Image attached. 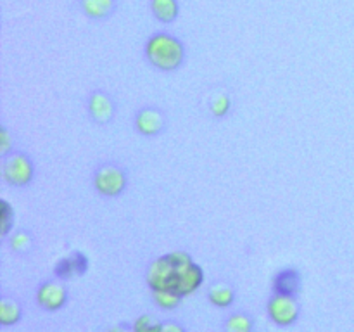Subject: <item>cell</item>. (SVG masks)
<instances>
[{
  "mask_svg": "<svg viewBox=\"0 0 354 332\" xmlns=\"http://www.w3.org/2000/svg\"><path fill=\"white\" fill-rule=\"evenodd\" d=\"M133 127L142 137H158L168 128V120L161 107L144 106L135 113Z\"/></svg>",
  "mask_w": 354,
  "mask_h": 332,
  "instance_id": "7",
  "label": "cell"
},
{
  "mask_svg": "<svg viewBox=\"0 0 354 332\" xmlns=\"http://www.w3.org/2000/svg\"><path fill=\"white\" fill-rule=\"evenodd\" d=\"M223 332H254V318L248 311H234L225 318Z\"/></svg>",
  "mask_w": 354,
  "mask_h": 332,
  "instance_id": "15",
  "label": "cell"
},
{
  "mask_svg": "<svg viewBox=\"0 0 354 332\" xmlns=\"http://www.w3.org/2000/svg\"><path fill=\"white\" fill-rule=\"evenodd\" d=\"M83 16L92 21H106L114 16L118 0H78Z\"/></svg>",
  "mask_w": 354,
  "mask_h": 332,
  "instance_id": "10",
  "label": "cell"
},
{
  "mask_svg": "<svg viewBox=\"0 0 354 332\" xmlns=\"http://www.w3.org/2000/svg\"><path fill=\"white\" fill-rule=\"evenodd\" d=\"M301 289H303V277H301L297 268L287 266V268L277 272L275 277H273V293L275 294L297 297Z\"/></svg>",
  "mask_w": 354,
  "mask_h": 332,
  "instance_id": "9",
  "label": "cell"
},
{
  "mask_svg": "<svg viewBox=\"0 0 354 332\" xmlns=\"http://www.w3.org/2000/svg\"><path fill=\"white\" fill-rule=\"evenodd\" d=\"M107 332H123V329H120V327H113V329H109V331Z\"/></svg>",
  "mask_w": 354,
  "mask_h": 332,
  "instance_id": "24",
  "label": "cell"
},
{
  "mask_svg": "<svg viewBox=\"0 0 354 332\" xmlns=\"http://www.w3.org/2000/svg\"><path fill=\"white\" fill-rule=\"evenodd\" d=\"M266 311L272 322L279 327H290L299 320L301 306L297 303V297L283 296V294H275L268 299Z\"/></svg>",
  "mask_w": 354,
  "mask_h": 332,
  "instance_id": "5",
  "label": "cell"
},
{
  "mask_svg": "<svg viewBox=\"0 0 354 332\" xmlns=\"http://www.w3.org/2000/svg\"><path fill=\"white\" fill-rule=\"evenodd\" d=\"M161 325L162 322L154 318L152 315L145 313L140 315L137 320L133 322V332H161Z\"/></svg>",
  "mask_w": 354,
  "mask_h": 332,
  "instance_id": "19",
  "label": "cell"
},
{
  "mask_svg": "<svg viewBox=\"0 0 354 332\" xmlns=\"http://www.w3.org/2000/svg\"><path fill=\"white\" fill-rule=\"evenodd\" d=\"M152 299L161 310H175L180 306L183 297L175 290H152Z\"/></svg>",
  "mask_w": 354,
  "mask_h": 332,
  "instance_id": "17",
  "label": "cell"
},
{
  "mask_svg": "<svg viewBox=\"0 0 354 332\" xmlns=\"http://www.w3.org/2000/svg\"><path fill=\"white\" fill-rule=\"evenodd\" d=\"M92 183L99 196L114 199L128 189V172L124 166L118 165V163H102L93 172Z\"/></svg>",
  "mask_w": 354,
  "mask_h": 332,
  "instance_id": "3",
  "label": "cell"
},
{
  "mask_svg": "<svg viewBox=\"0 0 354 332\" xmlns=\"http://www.w3.org/2000/svg\"><path fill=\"white\" fill-rule=\"evenodd\" d=\"M0 210H2V218H0V234L2 237H9L10 232L14 230V210L9 204V201H0Z\"/></svg>",
  "mask_w": 354,
  "mask_h": 332,
  "instance_id": "18",
  "label": "cell"
},
{
  "mask_svg": "<svg viewBox=\"0 0 354 332\" xmlns=\"http://www.w3.org/2000/svg\"><path fill=\"white\" fill-rule=\"evenodd\" d=\"M86 111H88V116L93 123L99 124V127H107L116 118L118 106L109 92L97 89L86 99Z\"/></svg>",
  "mask_w": 354,
  "mask_h": 332,
  "instance_id": "6",
  "label": "cell"
},
{
  "mask_svg": "<svg viewBox=\"0 0 354 332\" xmlns=\"http://www.w3.org/2000/svg\"><path fill=\"white\" fill-rule=\"evenodd\" d=\"M9 248L14 255L28 256L35 248V235L30 228H17L9 234Z\"/></svg>",
  "mask_w": 354,
  "mask_h": 332,
  "instance_id": "12",
  "label": "cell"
},
{
  "mask_svg": "<svg viewBox=\"0 0 354 332\" xmlns=\"http://www.w3.org/2000/svg\"><path fill=\"white\" fill-rule=\"evenodd\" d=\"M144 54L149 64L162 73H173L180 69L187 57L183 42L166 31H158L149 37V40L145 42Z\"/></svg>",
  "mask_w": 354,
  "mask_h": 332,
  "instance_id": "2",
  "label": "cell"
},
{
  "mask_svg": "<svg viewBox=\"0 0 354 332\" xmlns=\"http://www.w3.org/2000/svg\"><path fill=\"white\" fill-rule=\"evenodd\" d=\"M192 263V256L185 251H173L152 259L145 272V282L149 289L178 293L183 275Z\"/></svg>",
  "mask_w": 354,
  "mask_h": 332,
  "instance_id": "1",
  "label": "cell"
},
{
  "mask_svg": "<svg viewBox=\"0 0 354 332\" xmlns=\"http://www.w3.org/2000/svg\"><path fill=\"white\" fill-rule=\"evenodd\" d=\"M161 332H187V331L182 324H178V322L166 320V322H162Z\"/></svg>",
  "mask_w": 354,
  "mask_h": 332,
  "instance_id": "23",
  "label": "cell"
},
{
  "mask_svg": "<svg viewBox=\"0 0 354 332\" xmlns=\"http://www.w3.org/2000/svg\"><path fill=\"white\" fill-rule=\"evenodd\" d=\"M37 303L47 311H57L68 303V290L59 280H45L37 289Z\"/></svg>",
  "mask_w": 354,
  "mask_h": 332,
  "instance_id": "8",
  "label": "cell"
},
{
  "mask_svg": "<svg viewBox=\"0 0 354 332\" xmlns=\"http://www.w3.org/2000/svg\"><path fill=\"white\" fill-rule=\"evenodd\" d=\"M54 273L59 280H68L73 275H76L75 270V261H73V256H64V258L59 259L54 266Z\"/></svg>",
  "mask_w": 354,
  "mask_h": 332,
  "instance_id": "20",
  "label": "cell"
},
{
  "mask_svg": "<svg viewBox=\"0 0 354 332\" xmlns=\"http://www.w3.org/2000/svg\"><path fill=\"white\" fill-rule=\"evenodd\" d=\"M232 111V97L227 92L214 93L209 99V113L216 120H223Z\"/></svg>",
  "mask_w": 354,
  "mask_h": 332,
  "instance_id": "16",
  "label": "cell"
},
{
  "mask_svg": "<svg viewBox=\"0 0 354 332\" xmlns=\"http://www.w3.org/2000/svg\"><path fill=\"white\" fill-rule=\"evenodd\" d=\"M71 256H73V261H75L76 275H85V273L88 272V266H90L88 256H86L83 251H73Z\"/></svg>",
  "mask_w": 354,
  "mask_h": 332,
  "instance_id": "21",
  "label": "cell"
},
{
  "mask_svg": "<svg viewBox=\"0 0 354 332\" xmlns=\"http://www.w3.org/2000/svg\"><path fill=\"white\" fill-rule=\"evenodd\" d=\"M235 297V289L227 282H216L207 289V299L213 306L216 308H228L234 304Z\"/></svg>",
  "mask_w": 354,
  "mask_h": 332,
  "instance_id": "13",
  "label": "cell"
},
{
  "mask_svg": "<svg viewBox=\"0 0 354 332\" xmlns=\"http://www.w3.org/2000/svg\"><path fill=\"white\" fill-rule=\"evenodd\" d=\"M23 318V304L16 297H0V325L10 327Z\"/></svg>",
  "mask_w": 354,
  "mask_h": 332,
  "instance_id": "14",
  "label": "cell"
},
{
  "mask_svg": "<svg viewBox=\"0 0 354 332\" xmlns=\"http://www.w3.org/2000/svg\"><path fill=\"white\" fill-rule=\"evenodd\" d=\"M14 151V140H12V135H10L9 128L2 127L0 128V154L7 156L9 152Z\"/></svg>",
  "mask_w": 354,
  "mask_h": 332,
  "instance_id": "22",
  "label": "cell"
},
{
  "mask_svg": "<svg viewBox=\"0 0 354 332\" xmlns=\"http://www.w3.org/2000/svg\"><path fill=\"white\" fill-rule=\"evenodd\" d=\"M149 6H151L152 16L162 24L175 23L180 16L178 0H151Z\"/></svg>",
  "mask_w": 354,
  "mask_h": 332,
  "instance_id": "11",
  "label": "cell"
},
{
  "mask_svg": "<svg viewBox=\"0 0 354 332\" xmlns=\"http://www.w3.org/2000/svg\"><path fill=\"white\" fill-rule=\"evenodd\" d=\"M2 176L10 187H26L35 178V163L24 151H12L3 156Z\"/></svg>",
  "mask_w": 354,
  "mask_h": 332,
  "instance_id": "4",
  "label": "cell"
}]
</instances>
